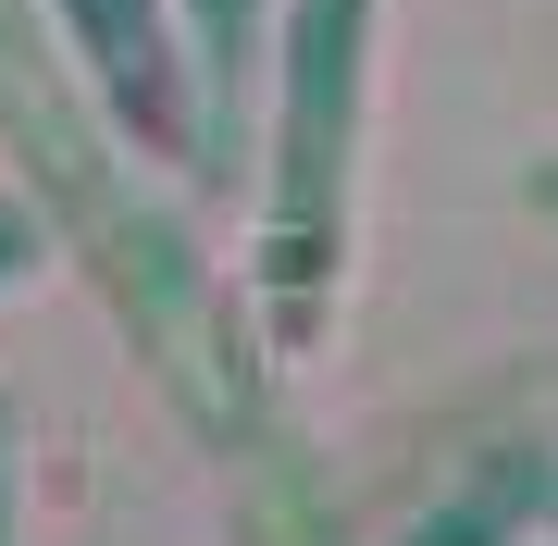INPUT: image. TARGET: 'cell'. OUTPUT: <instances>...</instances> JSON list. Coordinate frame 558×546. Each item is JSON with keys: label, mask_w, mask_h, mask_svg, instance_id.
<instances>
[{"label": "cell", "mask_w": 558, "mask_h": 546, "mask_svg": "<svg viewBox=\"0 0 558 546\" xmlns=\"http://www.w3.org/2000/svg\"><path fill=\"white\" fill-rule=\"evenodd\" d=\"M0 149H13L25 199H38L50 248H75V274L100 286V311L124 324V348L149 361V385L199 423V447L223 460H274V385H260V336L248 299L211 274V248L186 236V211H161L137 162H124V124L87 100V75L62 62L38 0H0Z\"/></svg>", "instance_id": "cell-1"}, {"label": "cell", "mask_w": 558, "mask_h": 546, "mask_svg": "<svg viewBox=\"0 0 558 546\" xmlns=\"http://www.w3.org/2000/svg\"><path fill=\"white\" fill-rule=\"evenodd\" d=\"M373 50H385V0H286L274 13V124H260V324L274 348H311L336 324Z\"/></svg>", "instance_id": "cell-2"}, {"label": "cell", "mask_w": 558, "mask_h": 546, "mask_svg": "<svg viewBox=\"0 0 558 546\" xmlns=\"http://www.w3.org/2000/svg\"><path fill=\"white\" fill-rule=\"evenodd\" d=\"M62 62L87 75V100L124 124V149H174L199 162V87H186V38L161 0H38Z\"/></svg>", "instance_id": "cell-3"}, {"label": "cell", "mask_w": 558, "mask_h": 546, "mask_svg": "<svg viewBox=\"0 0 558 546\" xmlns=\"http://www.w3.org/2000/svg\"><path fill=\"white\" fill-rule=\"evenodd\" d=\"M274 13L286 0H174V38H186V87H199V186H236L248 162V87L274 75Z\"/></svg>", "instance_id": "cell-4"}, {"label": "cell", "mask_w": 558, "mask_h": 546, "mask_svg": "<svg viewBox=\"0 0 558 546\" xmlns=\"http://www.w3.org/2000/svg\"><path fill=\"white\" fill-rule=\"evenodd\" d=\"M50 262V223H38V199H0V299H13L25 274Z\"/></svg>", "instance_id": "cell-5"}, {"label": "cell", "mask_w": 558, "mask_h": 546, "mask_svg": "<svg viewBox=\"0 0 558 546\" xmlns=\"http://www.w3.org/2000/svg\"><path fill=\"white\" fill-rule=\"evenodd\" d=\"M25 522V435H13V398H0V546Z\"/></svg>", "instance_id": "cell-6"}, {"label": "cell", "mask_w": 558, "mask_h": 546, "mask_svg": "<svg viewBox=\"0 0 558 546\" xmlns=\"http://www.w3.org/2000/svg\"><path fill=\"white\" fill-rule=\"evenodd\" d=\"M534 211H546V223H558V162H534Z\"/></svg>", "instance_id": "cell-7"}]
</instances>
